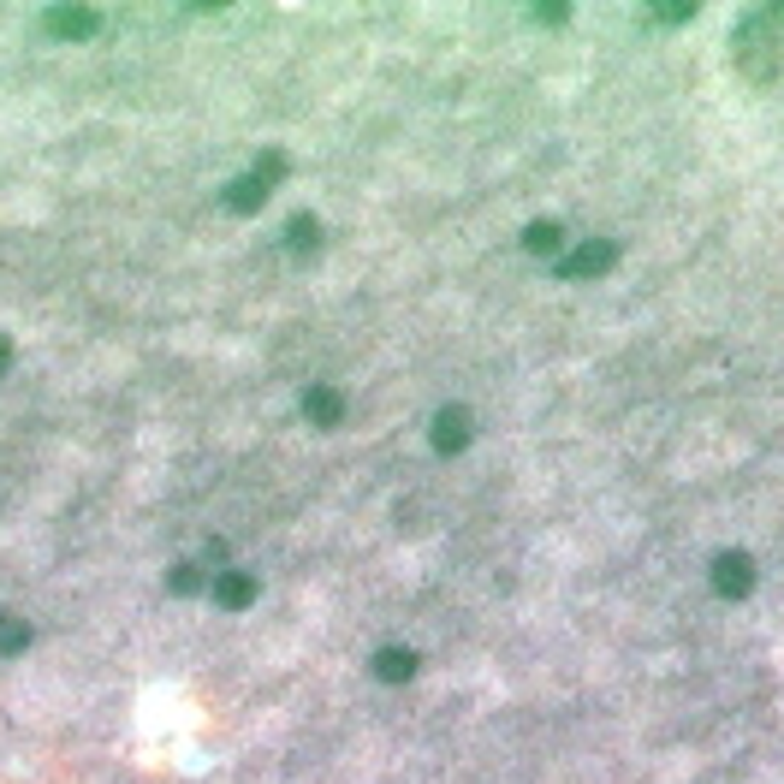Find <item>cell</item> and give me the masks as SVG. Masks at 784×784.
<instances>
[{
	"label": "cell",
	"instance_id": "1",
	"mask_svg": "<svg viewBox=\"0 0 784 784\" xmlns=\"http://www.w3.org/2000/svg\"><path fill=\"white\" fill-rule=\"evenodd\" d=\"M280 179H286V155L274 149V155H261V161H256V172H244V179L226 185V190H220V202L232 208V215H256V208L268 202V190L280 185Z\"/></svg>",
	"mask_w": 784,
	"mask_h": 784
},
{
	"label": "cell",
	"instance_id": "2",
	"mask_svg": "<svg viewBox=\"0 0 784 784\" xmlns=\"http://www.w3.org/2000/svg\"><path fill=\"white\" fill-rule=\"evenodd\" d=\"M707 583L720 601H748L755 595V559H748V553H720L707 570Z\"/></svg>",
	"mask_w": 784,
	"mask_h": 784
},
{
	"label": "cell",
	"instance_id": "3",
	"mask_svg": "<svg viewBox=\"0 0 784 784\" xmlns=\"http://www.w3.org/2000/svg\"><path fill=\"white\" fill-rule=\"evenodd\" d=\"M476 440V416H469L464 405H446L434 410V428H428V446L440 451V458H458V451Z\"/></svg>",
	"mask_w": 784,
	"mask_h": 784
},
{
	"label": "cell",
	"instance_id": "4",
	"mask_svg": "<svg viewBox=\"0 0 784 784\" xmlns=\"http://www.w3.org/2000/svg\"><path fill=\"white\" fill-rule=\"evenodd\" d=\"M613 261H618V244L588 238V244H577V250L559 256V274H565V280H595V274H606Z\"/></svg>",
	"mask_w": 784,
	"mask_h": 784
},
{
	"label": "cell",
	"instance_id": "5",
	"mask_svg": "<svg viewBox=\"0 0 784 784\" xmlns=\"http://www.w3.org/2000/svg\"><path fill=\"white\" fill-rule=\"evenodd\" d=\"M42 24H48V37H60V42H83V37H96V30H101V19L90 7H48Z\"/></svg>",
	"mask_w": 784,
	"mask_h": 784
},
{
	"label": "cell",
	"instance_id": "6",
	"mask_svg": "<svg viewBox=\"0 0 784 784\" xmlns=\"http://www.w3.org/2000/svg\"><path fill=\"white\" fill-rule=\"evenodd\" d=\"M304 416H309L316 428H339V423H345V393L327 387V380H316V387L304 393Z\"/></svg>",
	"mask_w": 784,
	"mask_h": 784
},
{
	"label": "cell",
	"instance_id": "7",
	"mask_svg": "<svg viewBox=\"0 0 784 784\" xmlns=\"http://www.w3.org/2000/svg\"><path fill=\"white\" fill-rule=\"evenodd\" d=\"M215 601L226 606V613H244V606L256 601V577H250V570H220V577H215Z\"/></svg>",
	"mask_w": 784,
	"mask_h": 784
},
{
	"label": "cell",
	"instance_id": "8",
	"mask_svg": "<svg viewBox=\"0 0 784 784\" xmlns=\"http://www.w3.org/2000/svg\"><path fill=\"white\" fill-rule=\"evenodd\" d=\"M523 250L559 261V256H565V226H559V220H529V226H523Z\"/></svg>",
	"mask_w": 784,
	"mask_h": 784
},
{
	"label": "cell",
	"instance_id": "9",
	"mask_svg": "<svg viewBox=\"0 0 784 784\" xmlns=\"http://www.w3.org/2000/svg\"><path fill=\"white\" fill-rule=\"evenodd\" d=\"M416 666H423V659H416L410 648H380L375 654V677H380V684H410Z\"/></svg>",
	"mask_w": 784,
	"mask_h": 784
},
{
	"label": "cell",
	"instance_id": "10",
	"mask_svg": "<svg viewBox=\"0 0 784 784\" xmlns=\"http://www.w3.org/2000/svg\"><path fill=\"white\" fill-rule=\"evenodd\" d=\"M286 244H291L298 256L321 250V220H316V215H291V220H286Z\"/></svg>",
	"mask_w": 784,
	"mask_h": 784
},
{
	"label": "cell",
	"instance_id": "11",
	"mask_svg": "<svg viewBox=\"0 0 784 784\" xmlns=\"http://www.w3.org/2000/svg\"><path fill=\"white\" fill-rule=\"evenodd\" d=\"M30 648V618H19V613H0V654H24Z\"/></svg>",
	"mask_w": 784,
	"mask_h": 784
},
{
	"label": "cell",
	"instance_id": "12",
	"mask_svg": "<svg viewBox=\"0 0 784 784\" xmlns=\"http://www.w3.org/2000/svg\"><path fill=\"white\" fill-rule=\"evenodd\" d=\"M167 588H172V595H197V588H202V570H197V565H172V570H167Z\"/></svg>",
	"mask_w": 784,
	"mask_h": 784
},
{
	"label": "cell",
	"instance_id": "13",
	"mask_svg": "<svg viewBox=\"0 0 784 784\" xmlns=\"http://www.w3.org/2000/svg\"><path fill=\"white\" fill-rule=\"evenodd\" d=\"M648 19L654 24H684V19H695V7H654Z\"/></svg>",
	"mask_w": 784,
	"mask_h": 784
},
{
	"label": "cell",
	"instance_id": "14",
	"mask_svg": "<svg viewBox=\"0 0 784 784\" xmlns=\"http://www.w3.org/2000/svg\"><path fill=\"white\" fill-rule=\"evenodd\" d=\"M535 19H542V24H565L570 7H535Z\"/></svg>",
	"mask_w": 784,
	"mask_h": 784
},
{
	"label": "cell",
	"instance_id": "15",
	"mask_svg": "<svg viewBox=\"0 0 784 784\" xmlns=\"http://www.w3.org/2000/svg\"><path fill=\"white\" fill-rule=\"evenodd\" d=\"M7 369H12V339L0 334V375H7Z\"/></svg>",
	"mask_w": 784,
	"mask_h": 784
}]
</instances>
